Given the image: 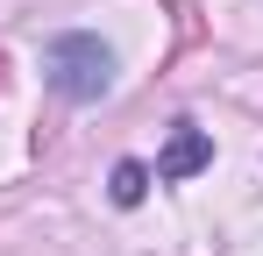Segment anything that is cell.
I'll use <instances>...</instances> for the list:
<instances>
[{"label": "cell", "instance_id": "1", "mask_svg": "<svg viewBox=\"0 0 263 256\" xmlns=\"http://www.w3.org/2000/svg\"><path fill=\"white\" fill-rule=\"evenodd\" d=\"M43 71H50V93H57V100L92 107V100L114 85V50H107L100 36H86V29H71V36H50Z\"/></svg>", "mask_w": 263, "mask_h": 256}, {"label": "cell", "instance_id": "2", "mask_svg": "<svg viewBox=\"0 0 263 256\" xmlns=\"http://www.w3.org/2000/svg\"><path fill=\"white\" fill-rule=\"evenodd\" d=\"M214 164V135L192 121H171V142H164V157H157V178L164 185H178V178H192V171Z\"/></svg>", "mask_w": 263, "mask_h": 256}, {"label": "cell", "instance_id": "3", "mask_svg": "<svg viewBox=\"0 0 263 256\" xmlns=\"http://www.w3.org/2000/svg\"><path fill=\"white\" fill-rule=\"evenodd\" d=\"M149 192V164H114V207H142Z\"/></svg>", "mask_w": 263, "mask_h": 256}, {"label": "cell", "instance_id": "4", "mask_svg": "<svg viewBox=\"0 0 263 256\" xmlns=\"http://www.w3.org/2000/svg\"><path fill=\"white\" fill-rule=\"evenodd\" d=\"M171 22H178V50L199 43V0H171Z\"/></svg>", "mask_w": 263, "mask_h": 256}, {"label": "cell", "instance_id": "5", "mask_svg": "<svg viewBox=\"0 0 263 256\" xmlns=\"http://www.w3.org/2000/svg\"><path fill=\"white\" fill-rule=\"evenodd\" d=\"M0 79H7V57H0Z\"/></svg>", "mask_w": 263, "mask_h": 256}]
</instances>
